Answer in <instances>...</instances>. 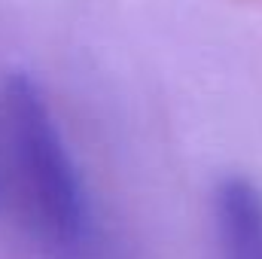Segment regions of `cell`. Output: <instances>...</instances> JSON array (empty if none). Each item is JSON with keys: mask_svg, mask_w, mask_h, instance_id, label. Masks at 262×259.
<instances>
[{"mask_svg": "<svg viewBox=\"0 0 262 259\" xmlns=\"http://www.w3.org/2000/svg\"><path fill=\"white\" fill-rule=\"evenodd\" d=\"M6 131L37 235L61 256H79L89 241V207L79 174L40 85L15 73L3 92Z\"/></svg>", "mask_w": 262, "mask_h": 259, "instance_id": "6da1fadb", "label": "cell"}, {"mask_svg": "<svg viewBox=\"0 0 262 259\" xmlns=\"http://www.w3.org/2000/svg\"><path fill=\"white\" fill-rule=\"evenodd\" d=\"M223 259H262V189L247 177H226L213 198Z\"/></svg>", "mask_w": 262, "mask_h": 259, "instance_id": "7a4b0ae2", "label": "cell"}]
</instances>
